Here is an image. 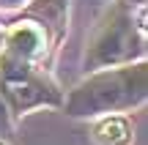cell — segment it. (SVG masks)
<instances>
[{
    "instance_id": "obj_1",
    "label": "cell",
    "mask_w": 148,
    "mask_h": 145,
    "mask_svg": "<svg viewBox=\"0 0 148 145\" xmlns=\"http://www.w3.org/2000/svg\"><path fill=\"white\" fill-rule=\"evenodd\" d=\"M148 96V66L145 60L112 69L90 71L82 82L63 96V110L69 118L96 120L101 115H123L145 104Z\"/></svg>"
},
{
    "instance_id": "obj_2",
    "label": "cell",
    "mask_w": 148,
    "mask_h": 145,
    "mask_svg": "<svg viewBox=\"0 0 148 145\" xmlns=\"http://www.w3.org/2000/svg\"><path fill=\"white\" fill-rule=\"evenodd\" d=\"M143 16L134 19L132 11L112 5L99 22L88 41L85 52V71L112 69V66L137 63L145 58V25Z\"/></svg>"
},
{
    "instance_id": "obj_3",
    "label": "cell",
    "mask_w": 148,
    "mask_h": 145,
    "mask_svg": "<svg viewBox=\"0 0 148 145\" xmlns=\"http://www.w3.org/2000/svg\"><path fill=\"white\" fill-rule=\"evenodd\" d=\"M0 96L11 115H25L36 107H60L63 104L60 88L38 66L30 63L0 60Z\"/></svg>"
},
{
    "instance_id": "obj_4",
    "label": "cell",
    "mask_w": 148,
    "mask_h": 145,
    "mask_svg": "<svg viewBox=\"0 0 148 145\" xmlns=\"http://www.w3.org/2000/svg\"><path fill=\"white\" fill-rule=\"evenodd\" d=\"M47 38L49 33L38 19L16 22L14 27L5 30V44H3V52H0V60L36 66L38 58L44 55V49H47Z\"/></svg>"
},
{
    "instance_id": "obj_5",
    "label": "cell",
    "mask_w": 148,
    "mask_h": 145,
    "mask_svg": "<svg viewBox=\"0 0 148 145\" xmlns=\"http://www.w3.org/2000/svg\"><path fill=\"white\" fill-rule=\"evenodd\" d=\"M93 145H134V126L126 115H101L90 129Z\"/></svg>"
},
{
    "instance_id": "obj_6",
    "label": "cell",
    "mask_w": 148,
    "mask_h": 145,
    "mask_svg": "<svg viewBox=\"0 0 148 145\" xmlns=\"http://www.w3.org/2000/svg\"><path fill=\"white\" fill-rule=\"evenodd\" d=\"M8 131H11V112H8V107H5L3 96H0V140H5Z\"/></svg>"
},
{
    "instance_id": "obj_7",
    "label": "cell",
    "mask_w": 148,
    "mask_h": 145,
    "mask_svg": "<svg viewBox=\"0 0 148 145\" xmlns=\"http://www.w3.org/2000/svg\"><path fill=\"white\" fill-rule=\"evenodd\" d=\"M118 5L121 8H126V11H145V0H118Z\"/></svg>"
},
{
    "instance_id": "obj_8",
    "label": "cell",
    "mask_w": 148,
    "mask_h": 145,
    "mask_svg": "<svg viewBox=\"0 0 148 145\" xmlns=\"http://www.w3.org/2000/svg\"><path fill=\"white\" fill-rule=\"evenodd\" d=\"M30 0H0V8H22V5H27Z\"/></svg>"
},
{
    "instance_id": "obj_9",
    "label": "cell",
    "mask_w": 148,
    "mask_h": 145,
    "mask_svg": "<svg viewBox=\"0 0 148 145\" xmlns=\"http://www.w3.org/2000/svg\"><path fill=\"white\" fill-rule=\"evenodd\" d=\"M3 44H5V27L0 25V52H3Z\"/></svg>"
},
{
    "instance_id": "obj_10",
    "label": "cell",
    "mask_w": 148,
    "mask_h": 145,
    "mask_svg": "<svg viewBox=\"0 0 148 145\" xmlns=\"http://www.w3.org/2000/svg\"><path fill=\"white\" fill-rule=\"evenodd\" d=\"M0 145H8V142H5V140H0Z\"/></svg>"
}]
</instances>
